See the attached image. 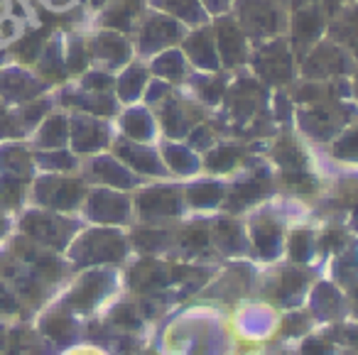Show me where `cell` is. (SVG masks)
Returning a JSON list of instances; mask_svg holds the SVG:
<instances>
[{
	"mask_svg": "<svg viewBox=\"0 0 358 355\" xmlns=\"http://www.w3.org/2000/svg\"><path fill=\"white\" fill-rule=\"evenodd\" d=\"M248 71L268 89H289L299 76V61L287 37L280 35L273 40L255 42L250 50Z\"/></svg>",
	"mask_w": 358,
	"mask_h": 355,
	"instance_id": "obj_1",
	"label": "cell"
},
{
	"mask_svg": "<svg viewBox=\"0 0 358 355\" xmlns=\"http://www.w3.org/2000/svg\"><path fill=\"white\" fill-rule=\"evenodd\" d=\"M231 15L238 20L248 40L255 45L287 32L289 3L287 0H236Z\"/></svg>",
	"mask_w": 358,
	"mask_h": 355,
	"instance_id": "obj_2",
	"label": "cell"
},
{
	"mask_svg": "<svg viewBox=\"0 0 358 355\" xmlns=\"http://www.w3.org/2000/svg\"><path fill=\"white\" fill-rule=\"evenodd\" d=\"M268 86L255 79L250 71H243L236 79H231L226 96L221 101V115L234 125L258 123L260 115H268L270 108L265 106Z\"/></svg>",
	"mask_w": 358,
	"mask_h": 355,
	"instance_id": "obj_3",
	"label": "cell"
},
{
	"mask_svg": "<svg viewBox=\"0 0 358 355\" xmlns=\"http://www.w3.org/2000/svg\"><path fill=\"white\" fill-rule=\"evenodd\" d=\"M353 106L348 99H327L312 106H299L297 118H299V130L307 133L314 140H334L353 118Z\"/></svg>",
	"mask_w": 358,
	"mask_h": 355,
	"instance_id": "obj_4",
	"label": "cell"
},
{
	"mask_svg": "<svg viewBox=\"0 0 358 355\" xmlns=\"http://www.w3.org/2000/svg\"><path fill=\"white\" fill-rule=\"evenodd\" d=\"M133 35H135V40H133L135 57L150 59V57L159 55V52L169 50V47H177L179 42L185 40L187 27L174 20V17L148 8V10L143 13V17H140L138 30H135Z\"/></svg>",
	"mask_w": 358,
	"mask_h": 355,
	"instance_id": "obj_5",
	"label": "cell"
},
{
	"mask_svg": "<svg viewBox=\"0 0 358 355\" xmlns=\"http://www.w3.org/2000/svg\"><path fill=\"white\" fill-rule=\"evenodd\" d=\"M356 69L353 57L331 37L319 40L307 55L299 59V76L312 81H338L348 79Z\"/></svg>",
	"mask_w": 358,
	"mask_h": 355,
	"instance_id": "obj_6",
	"label": "cell"
},
{
	"mask_svg": "<svg viewBox=\"0 0 358 355\" xmlns=\"http://www.w3.org/2000/svg\"><path fill=\"white\" fill-rule=\"evenodd\" d=\"M329 15L317 3H289V20L285 37L289 40V47L297 55V61L327 37Z\"/></svg>",
	"mask_w": 358,
	"mask_h": 355,
	"instance_id": "obj_7",
	"label": "cell"
},
{
	"mask_svg": "<svg viewBox=\"0 0 358 355\" xmlns=\"http://www.w3.org/2000/svg\"><path fill=\"white\" fill-rule=\"evenodd\" d=\"M211 30H214L221 69L224 71L245 69V66H248V59H250V50H253V42L248 40L243 27L238 25V20H236L231 13H226V15L214 17Z\"/></svg>",
	"mask_w": 358,
	"mask_h": 355,
	"instance_id": "obj_8",
	"label": "cell"
},
{
	"mask_svg": "<svg viewBox=\"0 0 358 355\" xmlns=\"http://www.w3.org/2000/svg\"><path fill=\"white\" fill-rule=\"evenodd\" d=\"M155 110H157L162 133L172 140L187 138V135L192 133V128H194L199 120H204L201 118L204 108H201L194 99H189V96H179L177 91H172Z\"/></svg>",
	"mask_w": 358,
	"mask_h": 355,
	"instance_id": "obj_9",
	"label": "cell"
},
{
	"mask_svg": "<svg viewBox=\"0 0 358 355\" xmlns=\"http://www.w3.org/2000/svg\"><path fill=\"white\" fill-rule=\"evenodd\" d=\"M89 55L91 61L101 69L120 71L135 59V45L130 35L115 30H101L91 37L89 42Z\"/></svg>",
	"mask_w": 358,
	"mask_h": 355,
	"instance_id": "obj_10",
	"label": "cell"
},
{
	"mask_svg": "<svg viewBox=\"0 0 358 355\" xmlns=\"http://www.w3.org/2000/svg\"><path fill=\"white\" fill-rule=\"evenodd\" d=\"M179 47H182V52H185V57L189 59V66L194 71H224L211 25H199L187 30Z\"/></svg>",
	"mask_w": 358,
	"mask_h": 355,
	"instance_id": "obj_11",
	"label": "cell"
},
{
	"mask_svg": "<svg viewBox=\"0 0 358 355\" xmlns=\"http://www.w3.org/2000/svg\"><path fill=\"white\" fill-rule=\"evenodd\" d=\"M69 135L76 152H99L110 143V130L103 118L89 113H76L69 123Z\"/></svg>",
	"mask_w": 358,
	"mask_h": 355,
	"instance_id": "obj_12",
	"label": "cell"
},
{
	"mask_svg": "<svg viewBox=\"0 0 358 355\" xmlns=\"http://www.w3.org/2000/svg\"><path fill=\"white\" fill-rule=\"evenodd\" d=\"M189 86V99H194L201 108H219L231 84V71H196L185 81Z\"/></svg>",
	"mask_w": 358,
	"mask_h": 355,
	"instance_id": "obj_13",
	"label": "cell"
},
{
	"mask_svg": "<svg viewBox=\"0 0 358 355\" xmlns=\"http://www.w3.org/2000/svg\"><path fill=\"white\" fill-rule=\"evenodd\" d=\"M145 10H148V0H106L103 13H101V25H103V30L133 35Z\"/></svg>",
	"mask_w": 358,
	"mask_h": 355,
	"instance_id": "obj_14",
	"label": "cell"
},
{
	"mask_svg": "<svg viewBox=\"0 0 358 355\" xmlns=\"http://www.w3.org/2000/svg\"><path fill=\"white\" fill-rule=\"evenodd\" d=\"M327 37L343 47L358 64V0H351L329 17Z\"/></svg>",
	"mask_w": 358,
	"mask_h": 355,
	"instance_id": "obj_15",
	"label": "cell"
},
{
	"mask_svg": "<svg viewBox=\"0 0 358 355\" xmlns=\"http://www.w3.org/2000/svg\"><path fill=\"white\" fill-rule=\"evenodd\" d=\"M150 79H152V74H150V66L145 61L133 59L128 66H123L118 71V76H115V86H113V94L118 99V103L123 106L140 103Z\"/></svg>",
	"mask_w": 358,
	"mask_h": 355,
	"instance_id": "obj_16",
	"label": "cell"
},
{
	"mask_svg": "<svg viewBox=\"0 0 358 355\" xmlns=\"http://www.w3.org/2000/svg\"><path fill=\"white\" fill-rule=\"evenodd\" d=\"M150 74L155 79H162L172 86H179L185 84L192 74V66H189V59L185 57L182 47H169V50L159 52V55L150 57Z\"/></svg>",
	"mask_w": 358,
	"mask_h": 355,
	"instance_id": "obj_17",
	"label": "cell"
},
{
	"mask_svg": "<svg viewBox=\"0 0 358 355\" xmlns=\"http://www.w3.org/2000/svg\"><path fill=\"white\" fill-rule=\"evenodd\" d=\"M118 115L120 133L128 140H133V143H150L157 135V120H155L152 108H148L145 103H130L123 113L118 110Z\"/></svg>",
	"mask_w": 358,
	"mask_h": 355,
	"instance_id": "obj_18",
	"label": "cell"
},
{
	"mask_svg": "<svg viewBox=\"0 0 358 355\" xmlns=\"http://www.w3.org/2000/svg\"><path fill=\"white\" fill-rule=\"evenodd\" d=\"M148 8L174 17V20L182 22L187 30L199 27V25H209V20H211V15L206 13L201 0H148Z\"/></svg>",
	"mask_w": 358,
	"mask_h": 355,
	"instance_id": "obj_19",
	"label": "cell"
},
{
	"mask_svg": "<svg viewBox=\"0 0 358 355\" xmlns=\"http://www.w3.org/2000/svg\"><path fill=\"white\" fill-rule=\"evenodd\" d=\"M115 154L123 164L133 167L140 174H162L164 164L159 162V154L145 143H133V140H120L115 145Z\"/></svg>",
	"mask_w": 358,
	"mask_h": 355,
	"instance_id": "obj_20",
	"label": "cell"
},
{
	"mask_svg": "<svg viewBox=\"0 0 358 355\" xmlns=\"http://www.w3.org/2000/svg\"><path fill=\"white\" fill-rule=\"evenodd\" d=\"M64 99H66V103L74 106L79 113L99 115V118L118 115V99H115V94H94V91H86L79 86L76 94H66Z\"/></svg>",
	"mask_w": 358,
	"mask_h": 355,
	"instance_id": "obj_21",
	"label": "cell"
},
{
	"mask_svg": "<svg viewBox=\"0 0 358 355\" xmlns=\"http://www.w3.org/2000/svg\"><path fill=\"white\" fill-rule=\"evenodd\" d=\"M81 184L71 179H47L42 184V196L57 208H74L81 201Z\"/></svg>",
	"mask_w": 358,
	"mask_h": 355,
	"instance_id": "obj_22",
	"label": "cell"
},
{
	"mask_svg": "<svg viewBox=\"0 0 358 355\" xmlns=\"http://www.w3.org/2000/svg\"><path fill=\"white\" fill-rule=\"evenodd\" d=\"M179 196L172 189H155L140 196V211L143 216H169V213H177Z\"/></svg>",
	"mask_w": 358,
	"mask_h": 355,
	"instance_id": "obj_23",
	"label": "cell"
},
{
	"mask_svg": "<svg viewBox=\"0 0 358 355\" xmlns=\"http://www.w3.org/2000/svg\"><path fill=\"white\" fill-rule=\"evenodd\" d=\"M245 150L241 147V145L236 143H221V145H214L211 150H206V169H211V172H229V169H234L236 164L243 159Z\"/></svg>",
	"mask_w": 358,
	"mask_h": 355,
	"instance_id": "obj_24",
	"label": "cell"
},
{
	"mask_svg": "<svg viewBox=\"0 0 358 355\" xmlns=\"http://www.w3.org/2000/svg\"><path fill=\"white\" fill-rule=\"evenodd\" d=\"M40 69H42V74H45V79H50V81H64L66 76H69V69H66V61H64V47H62L59 40H52L50 45L42 50Z\"/></svg>",
	"mask_w": 358,
	"mask_h": 355,
	"instance_id": "obj_25",
	"label": "cell"
},
{
	"mask_svg": "<svg viewBox=\"0 0 358 355\" xmlns=\"http://www.w3.org/2000/svg\"><path fill=\"white\" fill-rule=\"evenodd\" d=\"M273 157L285 172H299V169H304V164H307L304 162V150L299 147L297 140L289 138V135H282V138L275 143Z\"/></svg>",
	"mask_w": 358,
	"mask_h": 355,
	"instance_id": "obj_26",
	"label": "cell"
},
{
	"mask_svg": "<svg viewBox=\"0 0 358 355\" xmlns=\"http://www.w3.org/2000/svg\"><path fill=\"white\" fill-rule=\"evenodd\" d=\"M69 140V120L62 113H55L42 120V128L37 133V143L42 147H59Z\"/></svg>",
	"mask_w": 358,
	"mask_h": 355,
	"instance_id": "obj_27",
	"label": "cell"
},
{
	"mask_svg": "<svg viewBox=\"0 0 358 355\" xmlns=\"http://www.w3.org/2000/svg\"><path fill=\"white\" fill-rule=\"evenodd\" d=\"M91 260H118L120 252H123V242L118 240V236H110V233H94V236L86 240Z\"/></svg>",
	"mask_w": 358,
	"mask_h": 355,
	"instance_id": "obj_28",
	"label": "cell"
},
{
	"mask_svg": "<svg viewBox=\"0 0 358 355\" xmlns=\"http://www.w3.org/2000/svg\"><path fill=\"white\" fill-rule=\"evenodd\" d=\"M64 61H66L69 74H84L91 64L89 42H84L81 37H71L64 45Z\"/></svg>",
	"mask_w": 358,
	"mask_h": 355,
	"instance_id": "obj_29",
	"label": "cell"
},
{
	"mask_svg": "<svg viewBox=\"0 0 358 355\" xmlns=\"http://www.w3.org/2000/svg\"><path fill=\"white\" fill-rule=\"evenodd\" d=\"M334 154L346 162H358V123L346 125L334 138Z\"/></svg>",
	"mask_w": 358,
	"mask_h": 355,
	"instance_id": "obj_30",
	"label": "cell"
},
{
	"mask_svg": "<svg viewBox=\"0 0 358 355\" xmlns=\"http://www.w3.org/2000/svg\"><path fill=\"white\" fill-rule=\"evenodd\" d=\"M94 172L99 174V177H108L106 182H113V184H118V187H130V184H133V177L128 174V169L120 167L118 159H113V157H96Z\"/></svg>",
	"mask_w": 358,
	"mask_h": 355,
	"instance_id": "obj_31",
	"label": "cell"
},
{
	"mask_svg": "<svg viewBox=\"0 0 358 355\" xmlns=\"http://www.w3.org/2000/svg\"><path fill=\"white\" fill-rule=\"evenodd\" d=\"M25 228L32 233V236L42 238V240L57 242L62 238V223L52 216H30V221L25 223Z\"/></svg>",
	"mask_w": 358,
	"mask_h": 355,
	"instance_id": "obj_32",
	"label": "cell"
},
{
	"mask_svg": "<svg viewBox=\"0 0 358 355\" xmlns=\"http://www.w3.org/2000/svg\"><path fill=\"white\" fill-rule=\"evenodd\" d=\"M172 91H174L172 84H167V81H162V79H155V76H152V79H150V84H148V89H145L143 101H140V103H145L148 108L155 110L169 94H172Z\"/></svg>",
	"mask_w": 358,
	"mask_h": 355,
	"instance_id": "obj_33",
	"label": "cell"
},
{
	"mask_svg": "<svg viewBox=\"0 0 358 355\" xmlns=\"http://www.w3.org/2000/svg\"><path fill=\"white\" fill-rule=\"evenodd\" d=\"M189 138V143H192V147H196V150H211L216 145V130H214V125L211 123H196L194 128H192V133L187 135Z\"/></svg>",
	"mask_w": 358,
	"mask_h": 355,
	"instance_id": "obj_34",
	"label": "cell"
},
{
	"mask_svg": "<svg viewBox=\"0 0 358 355\" xmlns=\"http://www.w3.org/2000/svg\"><path fill=\"white\" fill-rule=\"evenodd\" d=\"M164 159H167V164H172V167H177L179 172H185V169H192L196 167L194 162V154H192L189 147H179V145H167V152H164Z\"/></svg>",
	"mask_w": 358,
	"mask_h": 355,
	"instance_id": "obj_35",
	"label": "cell"
},
{
	"mask_svg": "<svg viewBox=\"0 0 358 355\" xmlns=\"http://www.w3.org/2000/svg\"><path fill=\"white\" fill-rule=\"evenodd\" d=\"M192 201L194 203H204V206H211V203H216L221 198V189L216 187V184H206V187H196L189 191Z\"/></svg>",
	"mask_w": 358,
	"mask_h": 355,
	"instance_id": "obj_36",
	"label": "cell"
},
{
	"mask_svg": "<svg viewBox=\"0 0 358 355\" xmlns=\"http://www.w3.org/2000/svg\"><path fill=\"white\" fill-rule=\"evenodd\" d=\"M206 8V13H209L211 17H219V15H226V13H231V8H234L236 0H201Z\"/></svg>",
	"mask_w": 358,
	"mask_h": 355,
	"instance_id": "obj_37",
	"label": "cell"
},
{
	"mask_svg": "<svg viewBox=\"0 0 358 355\" xmlns=\"http://www.w3.org/2000/svg\"><path fill=\"white\" fill-rule=\"evenodd\" d=\"M289 3H317V6H322L324 10H327V15L331 17L334 13H338L346 3H351V0H289Z\"/></svg>",
	"mask_w": 358,
	"mask_h": 355,
	"instance_id": "obj_38",
	"label": "cell"
},
{
	"mask_svg": "<svg viewBox=\"0 0 358 355\" xmlns=\"http://www.w3.org/2000/svg\"><path fill=\"white\" fill-rule=\"evenodd\" d=\"M348 89H351V101L358 106V64L351 71V76H348Z\"/></svg>",
	"mask_w": 358,
	"mask_h": 355,
	"instance_id": "obj_39",
	"label": "cell"
}]
</instances>
